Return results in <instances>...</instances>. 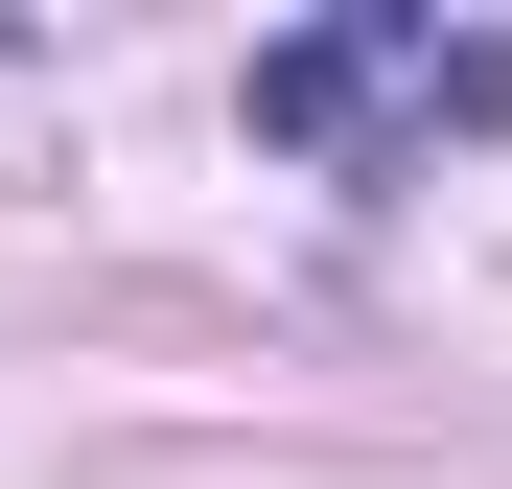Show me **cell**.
Returning <instances> with one entry per match:
<instances>
[{
	"mask_svg": "<svg viewBox=\"0 0 512 489\" xmlns=\"http://www.w3.org/2000/svg\"><path fill=\"white\" fill-rule=\"evenodd\" d=\"M280 163H326V187H396V163H443L512 117V24H443V0H350V24H280L233 94Z\"/></svg>",
	"mask_w": 512,
	"mask_h": 489,
	"instance_id": "1",
	"label": "cell"
}]
</instances>
